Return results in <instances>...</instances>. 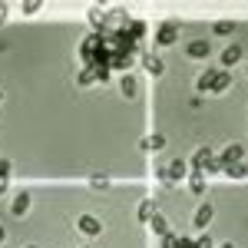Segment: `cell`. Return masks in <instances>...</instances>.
<instances>
[{"mask_svg": "<svg viewBox=\"0 0 248 248\" xmlns=\"http://www.w3.org/2000/svg\"><path fill=\"white\" fill-rule=\"evenodd\" d=\"M229 73H225V70H215V66H212V70H202V77H199V90H202V93H225V90H229Z\"/></svg>", "mask_w": 248, "mask_h": 248, "instance_id": "obj_1", "label": "cell"}, {"mask_svg": "<svg viewBox=\"0 0 248 248\" xmlns=\"http://www.w3.org/2000/svg\"><path fill=\"white\" fill-rule=\"evenodd\" d=\"M192 169L195 172H212V175H215V172H222V159L212 153L209 146H202V149L195 153V159H192Z\"/></svg>", "mask_w": 248, "mask_h": 248, "instance_id": "obj_2", "label": "cell"}, {"mask_svg": "<svg viewBox=\"0 0 248 248\" xmlns=\"http://www.w3.org/2000/svg\"><path fill=\"white\" fill-rule=\"evenodd\" d=\"M103 46H106V33H99V30H96V33H90V37L83 40V46H79V57L86 60V66L93 63V57L99 53V50H103Z\"/></svg>", "mask_w": 248, "mask_h": 248, "instance_id": "obj_3", "label": "cell"}, {"mask_svg": "<svg viewBox=\"0 0 248 248\" xmlns=\"http://www.w3.org/2000/svg\"><path fill=\"white\" fill-rule=\"evenodd\" d=\"M179 40V23L175 20H166L159 30H155V46H172Z\"/></svg>", "mask_w": 248, "mask_h": 248, "instance_id": "obj_4", "label": "cell"}, {"mask_svg": "<svg viewBox=\"0 0 248 248\" xmlns=\"http://www.w3.org/2000/svg\"><path fill=\"white\" fill-rule=\"evenodd\" d=\"M186 57H192V60L212 57V43H209V40H192L189 46H186Z\"/></svg>", "mask_w": 248, "mask_h": 248, "instance_id": "obj_5", "label": "cell"}, {"mask_svg": "<svg viewBox=\"0 0 248 248\" xmlns=\"http://www.w3.org/2000/svg\"><path fill=\"white\" fill-rule=\"evenodd\" d=\"M126 23H129V14H126L123 7H116V10H106V30H109V27H119V30H123Z\"/></svg>", "mask_w": 248, "mask_h": 248, "instance_id": "obj_6", "label": "cell"}, {"mask_svg": "<svg viewBox=\"0 0 248 248\" xmlns=\"http://www.w3.org/2000/svg\"><path fill=\"white\" fill-rule=\"evenodd\" d=\"M142 66H146V73H153V77H162V73H166L162 57H153V53H142Z\"/></svg>", "mask_w": 248, "mask_h": 248, "instance_id": "obj_7", "label": "cell"}, {"mask_svg": "<svg viewBox=\"0 0 248 248\" xmlns=\"http://www.w3.org/2000/svg\"><path fill=\"white\" fill-rule=\"evenodd\" d=\"M222 159V166H232V162H242L245 159V149L238 146V142H232V146H225V153L218 155Z\"/></svg>", "mask_w": 248, "mask_h": 248, "instance_id": "obj_8", "label": "cell"}, {"mask_svg": "<svg viewBox=\"0 0 248 248\" xmlns=\"http://www.w3.org/2000/svg\"><path fill=\"white\" fill-rule=\"evenodd\" d=\"M166 172H169V182H175V179H186L189 175V166L182 159H172L169 166H166Z\"/></svg>", "mask_w": 248, "mask_h": 248, "instance_id": "obj_9", "label": "cell"}, {"mask_svg": "<svg viewBox=\"0 0 248 248\" xmlns=\"http://www.w3.org/2000/svg\"><path fill=\"white\" fill-rule=\"evenodd\" d=\"M109 70H123V73H129L133 70V53H116L109 60Z\"/></svg>", "mask_w": 248, "mask_h": 248, "instance_id": "obj_10", "label": "cell"}, {"mask_svg": "<svg viewBox=\"0 0 248 248\" xmlns=\"http://www.w3.org/2000/svg\"><path fill=\"white\" fill-rule=\"evenodd\" d=\"M205 189H209V186H205V172H195V169H192V172H189V192L202 195Z\"/></svg>", "mask_w": 248, "mask_h": 248, "instance_id": "obj_11", "label": "cell"}, {"mask_svg": "<svg viewBox=\"0 0 248 248\" xmlns=\"http://www.w3.org/2000/svg\"><path fill=\"white\" fill-rule=\"evenodd\" d=\"M30 202H33V199H30V192H20L17 199H14V215H17V218H23V215H27V209H30Z\"/></svg>", "mask_w": 248, "mask_h": 248, "instance_id": "obj_12", "label": "cell"}, {"mask_svg": "<svg viewBox=\"0 0 248 248\" xmlns=\"http://www.w3.org/2000/svg\"><path fill=\"white\" fill-rule=\"evenodd\" d=\"M99 218H93V215H79V232H86V235H99Z\"/></svg>", "mask_w": 248, "mask_h": 248, "instance_id": "obj_13", "label": "cell"}, {"mask_svg": "<svg viewBox=\"0 0 248 248\" xmlns=\"http://www.w3.org/2000/svg\"><path fill=\"white\" fill-rule=\"evenodd\" d=\"M86 20H90L93 27H99V33L106 30V10H103V7H90V14H86Z\"/></svg>", "mask_w": 248, "mask_h": 248, "instance_id": "obj_14", "label": "cell"}, {"mask_svg": "<svg viewBox=\"0 0 248 248\" xmlns=\"http://www.w3.org/2000/svg\"><path fill=\"white\" fill-rule=\"evenodd\" d=\"M238 60H242V46H238V43L225 46V53H222V66H235Z\"/></svg>", "mask_w": 248, "mask_h": 248, "instance_id": "obj_15", "label": "cell"}, {"mask_svg": "<svg viewBox=\"0 0 248 248\" xmlns=\"http://www.w3.org/2000/svg\"><path fill=\"white\" fill-rule=\"evenodd\" d=\"M119 90H123V96H136V93H139V83H136L133 73H123V79H119Z\"/></svg>", "mask_w": 248, "mask_h": 248, "instance_id": "obj_16", "label": "cell"}, {"mask_svg": "<svg viewBox=\"0 0 248 248\" xmlns=\"http://www.w3.org/2000/svg\"><path fill=\"white\" fill-rule=\"evenodd\" d=\"M155 212H159V205H155L153 199H142V202H139V218H142V222H153Z\"/></svg>", "mask_w": 248, "mask_h": 248, "instance_id": "obj_17", "label": "cell"}, {"mask_svg": "<svg viewBox=\"0 0 248 248\" xmlns=\"http://www.w3.org/2000/svg\"><path fill=\"white\" fill-rule=\"evenodd\" d=\"M126 30H129V37L136 40V43H139V40H142V33H146V20H139V17H129V23H126Z\"/></svg>", "mask_w": 248, "mask_h": 248, "instance_id": "obj_18", "label": "cell"}, {"mask_svg": "<svg viewBox=\"0 0 248 248\" xmlns=\"http://www.w3.org/2000/svg\"><path fill=\"white\" fill-rule=\"evenodd\" d=\"M212 215H215V209H212L209 202H205L202 209L195 212V225H199V229H205V225H209V222H212Z\"/></svg>", "mask_w": 248, "mask_h": 248, "instance_id": "obj_19", "label": "cell"}, {"mask_svg": "<svg viewBox=\"0 0 248 248\" xmlns=\"http://www.w3.org/2000/svg\"><path fill=\"white\" fill-rule=\"evenodd\" d=\"M222 169H225V175H229V179H245V175H248V166H245V162H232V166H222Z\"/></svg>", "mask_w": 248, "mask_h": 248, "instance_id": "obj_20", "label": "cell"}, {"mask_svg": "<svg viewBox=\"0 0 248 248\" xmlns=\"http://www.w3.org/2000/svg\"><path fill=\"white\" fill-rule=\"evenodd\" d=\"M149 225H153V232L159 235V238H162V235H169V225H166V218H162V215H153V222H149Z\"/></svg>", "mask_w": 248, "mask_h": 248, "instance_id": "obj_21", "label": "cell"}, {"mask_svg": "<svg viewBox=\"0 0 248 248\" xmlns=\"http://www.w3.org/2000/svg\"><path fill=\"white\" fill-rule=\"evenodd\" d=\"M212 30H215V33H218V37H229L232 30H235V23H232V20H218V23H215V27H212Z\"/></svg>", "mask_w": 248, "mask_h": 248, "instance_id": "obj_22", "label": "cell"}, {"mask_svg": "<svg viewBox=\"0 0 248 248\" xmlns=\"http://www.w3.org/2000/svg\"><path fill=\"white\" fill-rule=\"evenodd\" d=\"M142 149H166V136H149L142 142Z\"/></svg>", "mask_w": 248, "mask_h": 248, "instance_id": "obj_23", "label": "cell"}, {"mask_svg": "<svg viewBox=\"0 0 248 248\" xmlns=\"http://www.w3.org/2000/svg\"><path fill=\"white\" fill-rule=\"evenodd\" d=\"M90 83H96V70H93V66L79 70V86H90Z\"/></svg>", "mask_w": 248, "mask_h": 248, "instance_id": "obj_24", "label": "cell"}, {"mask_svg": "<svg viewBox=\"0 0 248 248\" xmlns=\"http://www.w3.org/2000/svg\"><path fill=\"white\" fill-rule=\"evenodd\" d=\"M10 172H14V162H10V159H0V179L10 182Z\"/></svg>", "mask_w": 248, "mask_h": 248, "instance_id": "obj_25", "label": "cell"}, {"mask_svg": "<svg viewBox=\"0 0 248 248\" xmlns=\"http://www.w3.org/2000/svg\"><path fill=\"white\" fill-rule=\"evenodd\" d=\"M37 10H40V0H27V3H23V14H27V17H33Z\"/></svg>", "mask_w": 248, "mask_h": 248, "instance_id": "obj_26", "label": "cell"}, {"mask_svg": "<svg viewBox=\"0 0 248 248\" xmlns=\"http://www.w3.org/2000/svg\"><path fill=\"white\" fill-rule=\"evenodd\" d=\"M90 186H93V189H109V179H103V175H93V179H90Z\"/></svg>", "mask_w": 248, "mask_h": 248, "instance_id": "obj_27", "label": "cell"}, {"mask_svg": "<svg viewBox=\"0 0 248 248\" xmlns=\"http://www.w3.org/2000/svg\"><path fill=\"white\" fill-rule=\"evenodd\" d=\"M159 245H162V248H175V235H172V232H169V235H162Z\"/></svg>", "mask_w": 248, "mask_h": 248, "instance_id": "obj_28", "label": "cell"}, {"mask_svg": "<svg viewBox=\"0 0 248 248\" xmlns=\"http://www.w3.org/2000/svg\"><path fill=\"white\" fill-rule=\"evenodd\" d=\"M195 248H212V235H202V238H195Z\"/></svg>", "mask_w": 248, "mask_h": 248, "instance_id": "obj_29", "label": "cell"}, {"mask_svg": "<svg viewBox=\"0 0 248 248\" xmlns=\"http://www.w3.org/2000/svg\"><path fill=\"white\" fill-rule=\"evenodd\" d=\"M175 248H195V242H192V238H179V235H175Z\"/></svg>", "mask_w": 248, "mask_h": 248, "instance_id": "obj_30", "label": "cell"}, {"mask_svg": "<svg viewBox=\"0 0 248 248\" xmlns=\"http://www.w3.org/2000/svg\"><path fill=\"white\" fill-rule=\"evenodd\" d=\"M7 189H10V182H7V179H0V195H3Z\"/></svg>", "mask_w": 248, "mask_h": 248, "instance_id": "obj_31", "label": "cell"}, {"mask_svg": "<svg viewBox=\"0 0 248 248\" xmlns=\"http://www.w3.org/2000/svg\"><path fill=\"white\" fill-rule=\"evenodd\" d=\"M3 20H7V7L0 3V23H3Z\"/></svg>", "mask_w": 248, "mask_h": 248, "instance_id": "obj_32", "label": "cell"}, {"mask_svg": "<svg viewBox=\"0 0 248 248\" xmlns=\"http://www.w3.org/2000/svg\"><path fill=\"white\" fill-rule=\"evenodd\" d=\"M3 242H7V229L0 225V245H3Z\"/></svg>", "mask_w": 248, "mask_h": 248, "instance_id": "obj_33", "label": "cell"}, {"mask_svg": "<svg viewBox=\"0 0 248 248\" xmlns=\"http://www.w3.org/2000/svg\"><path fill=\"white\" fill-rule=\"evenodd\" d=\"M222 248H235V245H232V242H225V245H222Z\"/></svg>", "mask_w": 248, "mask_h": 248, "instance_id": "obj_34", "label": "cell"}, {"mask_svg": "<svg viewBox=\"0 0 248 248\" xmlns=\"http://www.w3.org/2000/svg\"><path fill=\"white\" fill-rule=\"evenodd\" d=\"M0 99H3V90H0Z\"/></svg>", "mask_w": 248, "mask_h": 248, "instance_id": "obj_35", "label": "cell"}, {"mask_svg": "<svg viewBox=\"0 0 248 248\" xmlns=\"http://www.w3.org/2000/svg\"><path fill=\"white\" fill-rule=\"evenodd\" d=\"M27 248H33V245H27Z\"/></svg>", "mask_w": 248, "mask_h": 248, "instance_id": "obj_36", "label": "cell"}]
</instances>
